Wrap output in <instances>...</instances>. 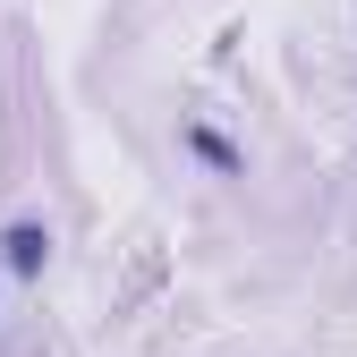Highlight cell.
<instances>
[{
  "label": "cell",
  "mask_w": 357,
  "mask_h": 357,
  "mask_svg": "<svg viewBox=\"0 0 357 357\" xmlns=\"http://www.w3.org/2000/svg\"><path fill=\"white\" fill-rule=\"evenodd\" d=\"M0 247H9V264H17V273H43V264H52V230H43V221H17Z\"/></svg>",
  "instance_id": "6da1fadb"
}]
</instances>
